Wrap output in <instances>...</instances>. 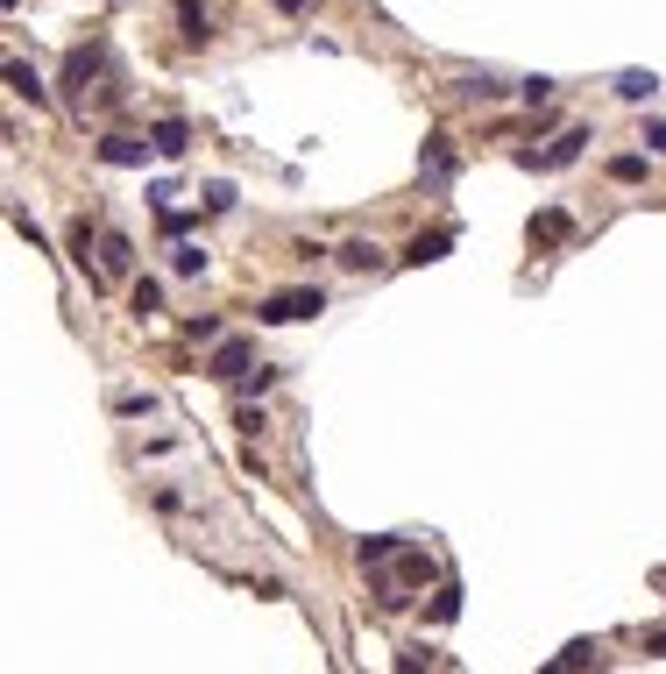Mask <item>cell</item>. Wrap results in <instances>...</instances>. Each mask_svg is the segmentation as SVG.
<instances>
[{"label": "cell", "instance_id": "obj_27", "mask_svg": "<svg viewBox=\"0 0 666 674\" xmlns=\"http://www.w3.org/2000/svg\"><path fill=\"white\" fill-rule=\"evenodd\" d=\"M518 93H525V100H532V107H546V100H553V79H525V86H518Z\"/></svg>", "mask_w": 666, "mask_h": 674}, {"label": "cell", "instance_id": "obj_15", "mask_svg": "<svg viewBox=\"0 0 666 674\" xmlns=\"http://www.w3.org/2000/svg\"><path fill=\"white\" fill-rule=\"evenodd\" d=\"M659 93V79H652V71H624V79H617V100H631V107H645Z\"/></svg>", "mask_w": 666, "mask_h": 674}, {"label": "cell", "instance_id": "obj_1", "mask_svg": "<svg viewBox=\"0 0 666 674\" xmlns=\"http://www.w3.org/2000/svg\"><path fill=\"white\" fill-rule=\"evenodd\" d=\"M319 313H326V291H319V284H305V291H270L263 306H256L263 327H291V320H319Z\"/></svg>", "mask_w": 666, "mask_h": 674}, {"label": "cell", "instance_id": "obj_12", "mask_svg": "<svg viewBox=\"0 0 666 674\" xmlns=\"http://www.w3.org/2000/svg\"><path fill=\"white\" fill-rule=\"evenodd\" d=\"M156 142H135V135H107L100 142V164H114V171H128V164H142Z\"/></svg>", "mask_w": 666, "mask_h": 674}, {"label": "cell", "instance_id": "obj_9", "mask_svg": "<svg viewBox=\"0 0 666 674\" xmlns=\"http://www.w3.org/2000/svg\"><path fill=\"white\" fill-rule=\"evenodd\" d=\"M64 249H71V263H78V270H86V277H93V263H86V256H100V228H93V220H86V213H78V220H71V228H64Z\"/></svg>", "mask_w": 666, "mask_h": 674}, {"label": "cell", "instance_id": "obj_28", "mask_svg": "<svg viewBox=\"0 0 666 674\" xmlns=\"http://www.w3.org/2000/svg\"><path fill=\"white\" fill-rule=\"evenodd\" d=\"M645 653H652V660H666V632H645Z\"/></svg>", "mask_w": 666, "mask_h": 674}, {"label": "cell", "instance_id": "obj_25", "mask_svg": "<svg viewBox=\"0 0 666 674\" xmlns=\"http://www.w3.org/2000/svg\"><path fill=\"white\" fill-rule=\"evenodd\" d=\"M234 426H241V433H248V440H256V433H263V426H270V419H263V405H241V412H234Z\"/></svg>", "mask_w": 666, "mask_h": 674}, {"label": "cell", "instance_id": "obj_20", "mask_svg": "<svg viewBox=\"0 0 666 674\" xmlns=\"http://www.w3.org/2000/svg\"><path fill=\"white\" fill-rule=\"evenodd\" d=\"M156 306H163V284H156V277H135V313L149 320Z\"/></svg>", "mask_w": 666, "mask_h": 674}, {"label": "cell", "instance_id": "obj_19", "mask_svg": "<svg viewBox=\"0 0 666 674\" xmlns=\"http://www.w3.org/2000/svg\"><path fill=\"white\" fill-rule=\"evenodd\" d=\"M171 270H178V277H199V270H206V249H199V242H178V249H171Z\"/></svg>", "mask_w": 666, "mask_h": 674}, {"label": "cell", "instance_id": "obj_4", "mask_svg": "<svg viewBox=\"0 0 666 674\" xmlns=\"http://www.w3.org/2000/svg\"><path fill=\"white\" fill-rule=\"evenodd\" d=\"M248 362H256V341H241V334H234V341H220V348H213L206 377H213V384H241V377H248Z\"/></svg>", "mask_w": 666, "mask_h": 674}, {"label": "cell", "instance_id": "obj_8", "mask_svg": "<svg viewBox=\"0 0 666 674\" xmlns=\"http://www.w3.org/2000/svg\"><path fill=\"white\" fill-rule=\"evenodd\" d=\"M447 249H454V228H426V235H411L404 263H411V270H426V263H440Z\"/></svg>", "mask_w": 666, "mask_h": 674}, {"label": "cell", "instance_id": "obj_2", "mask_svg": "<svg viewBox=\"0 0 666 674\" xmlns=\"http://www.w3.org/2000/svg\"><path fill=\"white\" fill-rule=\"evenodd\" d=\"M426 575H433V561L404 547V554H397V575H376V604H383V611H404V604H411V589H419Z\"/></svg>", "mask_w": 666, "mask_h": 674}, {"label": "cell", "instance_id": "obj_14", "mask_svg": "<svg viewBox=\"0 0 666 674\" xmlns=\"http://www.w3.org/2000/svg\"><path fill=\"white\" fill-rule=\"evenodd\" d=\"M397 554H404L397 533H369V540H355V561H362V568H383V561H397Z\"/></svg>", "mask_w": 666, "mask_h": 674}, {"label": "cell", "instance_id": "obj_13", "mask_svg": "<svg viewBox=\"0 0 666 674\" xmlns=\"http://www.w3.org/2000/svg\"><path fill=\"white\" fill-rule=\"evenodd\" d=\"M149 142H156V157H185V149H192V128L171 114V121H156V128H149Z\"/></svg>", "mask_w": 666, "mask_h": 674}, {"label": "cell", "instance_id": "obj_5", "mask_svg": "<svg viewBox=\"0 0 666 674\" xmlns=\"http://www.w3.org/2000/svg\"><path fill=\"white\" fill-rule=\"evenodd\" d=\"M135 270V242L128 235H100V256H93V284H107V277H128Z\"/></svg>", "mask_w": 666, "mask_h": 674}, {"label": "cell", "instance_id": "obj_6", "mask_svg": "<svg viewBox=\"0 0 666 674\" xmlns=\"http://www.w3.org/2000/svg\"><path fill=\"white\" fill-rule=\"evenodd\" d=\"M567 228H574V220H567L560 206H546V213H532V220H525V242H532V249H560V242H567Z\"/></svg>", "mask_w": 666, "mask_h": 674}, {"label": "cell", "instance_id": "obj_10", "mask_svg": "<svg viewBox=\"0 0 666 674\" xmlns=\"http://www.w3.org/2000/svg\"><path fill=\"white\" fill-rule=\"evenodd\" d=\"M8 86H15V100H29V107L50 100V86L36 79V64H29V57H8Z\"/></svg>", "mask_w": 666, "mask_h": 674}, {"label": "cell", "instance_id": "obj_21", "mask_svg": "<svg viewBox=\"0 0 666 674\" xmlns=\"http://www.w3.org/2000/svg\"><path fill=\"white\" fill-rule=\"evenodd\" d=\"M610 178H617V185H638V178H645V157H638V149H631V157H610Z\"/></svg>", "mask_w": 666, "mask_h": 674}, {"label": "cell", "instance_id": "obj_26", "mask_svg": "<svg viewBox=\"0 0 666 674\" xmlns=\"http://www.w3.org/2000/svg\"><path fill=\"white\" fill-rule=\"evenodd\" d=\"M645 149H652V157H666V121H645V135H638Z\"/></svg>", "mask_w": 666, "mask_h": 674}, {"label": "cell", "instance_id": "obj_17", "mask_svg": "<svg viewBox=\"0 0 666 674\" xmlns=\"http://www.w3.org/2000/svg\"><path fill=\"white\" fill-rule=\"evenodd\" d=\"M426 618H433V625H454V618H461V589H454V582H440V596L426 604Z\"/></svg>", "mask_w": 666, "mask_h": 674}, {"label": "cell", "instance_id": "obj_24", "mask_svg": "<svg viewBox=\"0 0 666 674\" xmlns=\"http://www.w3.org/2000/svg\"><path fill=\"white\" fill-rule=\"evenodd\" d=\"M589 660H596V646H589V639H574L567 653H553V667H589Z\"/></svg>", "mask_w": 666, "mask_h": 674}, {"label": "cell", "instance_id": "obj_3", "mask_svg": "<svg viewBox=\"0 0 666 674\" xmlns=\"http://www.w3.org/2000/svg\"><path fill=\"white\" fill-rule=\"evenodd\" d=\"M100 71H107V43H78L71 57H64V86H71V100H78V114H86V86L100 79Z\"/></svg>", "mask_w": 666, "mask_h": 674}, {"label": "cell", "instance_id": "obj_11", "mask_svg": "<svg viewBox=\"0 0 666 674\" xmlns=\"http://www.w3.org/2000/svg\"><path fill=\"white\" fill-rule=\"evenodd\" d=\"M178 36L185 43H213V8L206 0H178Z\"/></svg>", "mask_w": 666, "mask_h": 674}, {"label": "cell", "instance_id": "obj_23", "mask_svg": "<svg viewBox=\"0 0 666 674\" xmlns=\"http://www.w3.org/2000/svg\"><path fill=\"white\" fill-rule=\"evenodd\" d=\"M185 341H220V320H213V313H192V320H185Z\"/></svg>", "mask_w": 666, "mask_h": 674}, {"label": "cell", "instance_id": "obj_22", "mask_svg": "<svg viewBox=\"0 0 666 674\" xmlns=\"http://www.w3.org/2000/svg\"><path fill=\"white\" fill-rule=\"evenodd\" d=\"M206 213H234V185H227V178L206 185Z\"/></svg>", "mask_w": 666, "mask_h": 674}, {"label": "cell", "instance_id": "obj_16", "mask_svg": "<svg viewBox=\"0 0 666 674\" xmlns=\"http://www.w3.org/2000/svg\"><path fill=\"white\" fill-rule=\"evenodd\" d=\"M341 270H383V249L376 242H341Z\"/></svg>", "mask_w": 666, "mask_h": 674}, {"label": "cell", "instance_id": "obj_29", "mask_svg": "<svg viewBox=\"0 0 666 674\" xmlns=\"http://www.w3.org/2000/svg\"><path fill=\"white\" fill-rule=\"evenodd\" d=\"M312 8V0H277V15H305Z\"/></svg>", "mask_w": 666, "mask_h": 674}, {"label": "cell", "instance_id": "obj_18", "mask_svg": "<svg viewBox=\"0 0 666 674\" xmlns=\"http://www.w3.org/2000/svg\"><path fill=\"white\" fill-rule=\"evenodd\" d=\"M461 93H468V100H504L511 86H504V79H489V71H468V79H461Z\"/></svg>", "mask_w": 666, "mask_h": 674}, {"label": "cell", "instance_id": "obj_7", "mask_svg": "<svg viewBox=\"0 0 666 674\" xmlns=\"http://www.w3.org/2000/svg\"><path fill=\"white\" fill-rule=\"evenodd\" d=\"M419 171H426L433 185H447V178H454V135H440V128L426 135V149H419Z\"/></svg>", "mask_w": 666, "mask_h": 674}]
</instances>
